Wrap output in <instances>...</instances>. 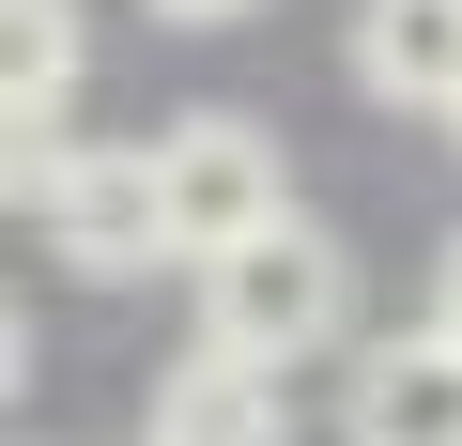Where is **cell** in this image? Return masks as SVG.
<instances>
[{
	"label": "cell",
	"mask_w": 462,
	"mask_h": 446,
	"mask_svg": "<svg viewBox=\"0 0 462 446\" xmlns=\"http://www.w3.org/2000/svg\"><path fill=\"white\" fill-rule=\"evenodd\" d=\"M339 431L355 446H462V339H385V354H355V385H339Z\"/></svg>",
	"instance_id": "5b68a950"
},
{
	"label": "cell",
	"mask_w": 462,
	"mask_h": 446,
	"mask_svg": "<svg viewBox=\"0 0 462 446\" xmlns=\"http://www.w3.org/2000/svg\"><path fill=\"white\" fill-rule=\"evenodd\" d=\"M32 215H47V247H62L78 278H154V262H170V169H154V139L47 154Z\"/></svg>",
	"instance_id": "3957f363"
},
{
	"label": "cell",
	"mask_w": 462,
	"mask_h": 446,
	"mask_svg": "<svg viewBox=\"0 0 462 446\" xmlns=\"http://www.w3.org/2000/svg\"><path fill=\"white\" fill-rule=\"evenodd\" d=\"M154 16H170V32H216V16H247V0H154Z\"/></svg>",
	"instance_id": "9c48e42d"
},
{
	"label": "cell",
	"mask_w": 462,
	"mask_h": 446,
	"mask_svg": "<svg viewBox=\"0 0 462 446\" xmlns=\"http://www.w3.org/2000/svg\"><path fill=\"white\" fill-rule=\"evenodd\" d=\"M278 415H293V369L278 354H231V339H200L154 385V446H278Z\"/></svg>",
	"instance_id": "8992f818"
},
{
	"label": "cell",
	"mask_w": 462,
	"mask_h": 446,
	"mask_svg": "<svg viewBox=\"0 0 462 446\" xmlns=\"http://www.w3.org/2000/svg\"><path fill=\"white\" fill-rule=\"evenodd\" d=\"M355 323V262H339V232H309V215H278V232H247V247H216L200 262V339H231V354H324Z\"/></svg>",
	"instance_id": "6da1fadb"
},
{
	"label": "cell",
	"mask_w": 462,
	"mask_h": 446,
	"mask_svg": "<svg viewBox=\"0 0 462 446\" xmlns=\"http://www.w3.org/2000/svg\"><path fill=\"white\" fill-rule=\"evenodd\" d=\"M154 169H170V247H185V262H216V247H247V232L293 215V154H278L247 108H185V123L154 139Z\"/></svg>",
	"instance_id": "7a4b0ae2"
},
{
	"label": "cell",
	"mask_w": 462,
	"mask_h": 446,
	"mask_svg": "<svg viewBox=\"0 0 462 446\" xmlns=\"http://www.w3.org/2000/svg\"><path fill=\"white\" fill-rule=\"evenodd\" d=\"M355 77L385 108H462V0H355Z\"/></svg>",
	"instance_id": "52a82bcc"
},
{
	"label": "cell",
	"mask_w": 462,
	"mask_h": 446,
	"mask_svg": "<svg viewBox=\"0 0 462 446\" xmlns=\"http://www.w3.org/2000/svg\"><path fill=\"white\" fill-rule=\"evenodd\" d=\"M78 108V0H0V169L47 185V123Z\"/></svg>",
	"instance_id": "277c9868"
},
{
	"label": "cell",
	"mask_w": 462,
	"mask_h": 446,
	"mask_svg": "<svg viewBox=\"0 0 462 446\" xmlns=\"http://www.w3.org/2000/svg\"><path fill=\"white\" fill-rule=\"evenodd\" d=\"M447 139H462V108H447Z\"/></svg>",
	"instance_id": "30bf717a"
},
{
	"label": "cell",
	"mask_w": 462,
	"mask_h": 446,
	"mask_svg": "<svg viewBox=\"0 0 462 446\" xmlns=\"http://www.w3.org/2000/svg\"><path fill=\"white\" fill-rule=\"evenodd\" d=\"M431 339H462V247L431 262Z\"/></svg>",
	"instance_id": "ba28073f"
}]
</instances>
